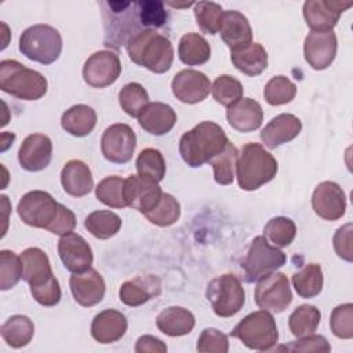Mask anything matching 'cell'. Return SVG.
Wrapping results in <instances>:
<instances>
[{
	"mask_svg": "<svg viewBox=\"0 0 353 353\" xmlns=\"http://www.w3.org/2000/svg\"><path fill=\"white\" fill-rule=\"evenodd\" d=\"M226 119L230 127L236 131L251 132L261 127L263 110L255 99L241 98L228 108Z\"/></svg>",
	"mask_w": 353,
	"mask_h": 353,
	"instance_id": "d4e9b609",
	"label": "cell"
},
{
	"mask_svg": "<svg viewBox=\"0 0 353 353\" xmlns=\"http://www.w3.org/2000/svg\"><path fill=\"white\" fill-rule=\"evenodd\" d=\"M178 57L188 66H199L210 59L211 47L201 34L190 32L181 37Z\"/></svg>",
	"mask_w": 353,
	"mask_h": 353,
	"instance_id": "d6a6232c",
	"label": "cell"
},
{
	"mask_svg": "<svg viewBox=\"0 0 353 353\" xmlns=\"http://www.w3.org/2000/svg\"><path fill=\"white\" fill-rule=\"evenodd\" d=\"M22 277L21 258L11 250L0 251V290L12 288Z\"/></svg>",
	"mask_w": 353,
	"mask_h": 353,
	"instance_id": "c3c4849f",
	"label": "cell"
},
{
	"mask_svg": "<svg viewBox=\"0 0 353 353\" xmlns=\"http://www.w3.org/2000/svg\"><path fill=\"white\" fill-rule=\"evenodd\" d=\"M47 79L15 59L0 62L1 91L23 101H37L47 92Z\"/></svg>",
	"mask_w": 353,
	"mask_h": 353,
	"instance_id": "277c9868",
	"label": "cell"
},
{
	"mask_svg": "<svg viewBox=\"0 0 353 353\" xmlns=\"http://www.w3.org/2000/svg\"><path fill=\"white\" fill-rule=\"evenodd\" d=\"M292 285L301 298H314L323 290V269L317 263H307L292 274Z\"/></svg>",
	"mask_w": 353,
	"mask_h": 353,
	"instance_id": "d590c367",
	"label": "cell"
},
{
	"mask_svg": "<svg viewBox=\"0 0 353 353\" xmlns=\"http://www.w3.org/2000/svg\"><path fill=\"white\" fill-rule=\"evenodd\" d=\"M222 14H223V10L218 3H214V1L194 3L196 22L203 33L216 34L219 30Z\"/></svg>",
	"mask_w": 353,
	"mask_h": 353,
	"instance_id": "7dc6e473",
	"label": "cell"
},
{
	"mask_svg": "<svg viewBox=\"0 0 353 353\" xmlns=\"http://www.w3.org/2000/svg\"><path fill=\"white\" fill-rule=\"evenodd\" d=\"M302 130V121L291 114L281 113L273 117L265 128L261 131V139L269 149H276L280 145H284L299 135Z\"/></svg>",
	"mask_w": 353,
	"mask_h": 353,
	"instance_id": "603a6c76",
	"label": "cell"
},
{
	"mask_svg": "<svg viewBox=\"0 0 353 353\" xmlns=\"http://www.w3.org/2000/svg\"><path fill=\"white\" fill-rule=\"evenodd\" d=\"M218 33L230 51L244 48L252 43V29L247 17L236 10L223 11Z\"/></svg>",
	"mask_w": 353,
	"mask_h": 353,
	"instance_id": "7402d4cb",
	"label": "cell"
},
{
	"mask_svg": "<svg viewBox=\"0 0 353 353\" xmlns=\"http://www.w3.org/2000/svg\"><path fill=\"white\" fill-rule=\"evenodd\" d=\"M18 48L30 61L51 65L62 52V37L55 28L37 23L22 32Z\"/></svg>",
	"mask_w": 353,
	"mask_h": 353,
	"instance_id": "8992f818",
	"label": "cell"
},
{
	"mask_svg": "<svg viewBox=\"0 0 353 353\" xmlns=\"http://www.w3.org/2000/svg\"><path fill=\"white\" fill-rule=\"evenodd\" d=\"M330 327L332 334L341 339L353 338V305H338L330 316Z\"/></svg>",
	"mask_w": 353,
	"mask_h": 353,
	"instance_id": "681fc988",
	"label": "cell"
},
{
	"mask_svg": "<svg viewBox=\"0 0 353 353\" xmlns=\"http://www.w3.org/2000/svg\"><path fill=\"white\" fill-rule=\"evenodd\" d=\"M321 313L313 305H301L288 317V327L294 336L302 338L314 334L320 324Z\"/></svg>",
	"mask_w": 353,
	"mask_h": 353,
	"instance_id": "8d00e7d4",
	"label": "cell"
},
{
	"mask_svg": "<svg viewBox=\"0 0 353 353\" xmlns=\"http://www.w3.org/2000/svg\"><path fill=\"white\" fill-rule=\"evenodd\" d=\"M228 142L221 125L214 121H201L181 137L179 154L189 167H201L219 154Z\"/></svg>",
	"mask_w": 353,
	"mask_h": 353,
	"instance_id": "6da1fadb",
	"label": "cell"
},
{
	"mask_svg": "<svg viewBox=\"0 0 353 353\" xmlns=\"http://www.w3.org/2000/svg\"><path fill=\"white\" fill-rule=\"evenodd\" d=\"M296 234V226L292 219L276 216L268 221L263 228V237L274 247L283 248L292 243Z\"/></svg>",
	"mask_w": 353,
	"mask_h": 353,
	"instance_id": "f35d334b",
	"label": "cell"
},
{
	"mask_svg": "<svg viewBox=\"0 0 353 353\" xmlns=\"http://www.w3.org/2000/svg\"><path fill=\"white\" fill-rule=\"evenodd\" d=\"M135 167L138 171V175L150 178L156 182L163 181L165 175V160L160 150L154 148H146L139 152Z\"/></svg>",
	"mask_w": 353,
	"mask_h": 353,
	"instance_id": "b9f144b4",
	"label": "cell"
},
{
	"mask_svg": "<svg viewBox=\"0 0 353 353\" xmlns=\"http://www.w3.org/2000/svg\"><path fill=\"white\" fill-rule=\"evenodd\" d=\"M352 232L353 225L349 222L343 226H341L332 239L334 250L339 258H342L346 262L353 261V247H352Z\"/></svg>",
	"mask_w": 353,
	"mask_h": 353,
	"instance_id": "db71d44e",
	"label": "cell"
},
{
	"mask_svg": "<svg viewBox=\"0 0 353 353\" xmlns=\"http://www.w3.org/2000/svg\"><path fill=\"white\" fill-rule=\"evenodd\" d=\"M174 97L188 105H194L204 101L210 91L211 83L208 77L194 69H183L178 72L171 83Z\"/></svg>",
	"mask_w": 353,
	"mask_h": 353,
	"instance_id": "ac0fdd59",
	"label": "cell"
},
{
	"mask_svg": "<svg viewBox=\"0 0 353 353\" xmlns=\"http://www.w3.org/2000/svg\"><path fill=\"white\" fill-rule=\"evenodd\" d=\"M338 41L335 33L331 32H310L305 37L303 55L310 68L316 70L327 69L336 57Z\"/></svg>",
	"mask_w": 353,
	"mask_h": 353,
	"instance_id": "d6986e66",
	"label": "cell"
},
{
	"mask_svg": "<svg viewBox=\"0 0 353 353\" xmlns=\"http://www.w3.org/2000/svg\"><path fill=\"white\" fill-rule=\"evenodd\" d=\"M287 261L285 254L272 245L263 236H256L247 251V255L241 263L244 272V281L254 283L266 274L276 272Z\"/></svg>",
	"mask_w": 353,
	"mask_h": 353,
	"instance_id": "ba28073f",
	"label": "cell"
},
{
	"mask_svg": "<svg viewBox=\"0 0 353 353\" xmlns=\"http://www.w3.org/2000/svg\"><path fill=\"white\" fill-rule=\"evenodd\" d=\"M121 109L131 117H139L143 109L150 103L148 91L139 83H128L119 92Z\"/></svg>",
	"mask_w": 353,
	"mask_h": 353,
	"instance_id": "60d3db41",
	"label": "cell"
},
{
	"mask_svg": "<svg viewBox=\"0 0 353 353\" xmlns=\"http://www.w3.org/2000/svg\"><path fill=\"white\" fill-rule=\"evenodd\" d=\"M74 228H76V216H74L73 211L69 210L68 207H65L63 204H59L58 215H57L55 221L51 223V226L48 228V230L54 234L63 236V234L73 232Z\"/></svg>",
	"mask_w": 353,
	"mask_h": 353,
	"instance_id": "11a10c76",
	"label": "cell"
},
{
	"mask_svg": "<svg viewBox=\"0 0 353 353\" xmlns=\"http://www.w3.org/2000/svg\"><path fill=\"white\" fill-rule=\"evenodd\" d=\"M295 95H296V85L285 76L272 77L263 88L265 101L272 106L290 103L295 98Z\"/></svg>",
	"mask_w": 353,
	"mask_h": 353,
	"instance_id": "ee69618b",
	"label": "cell"
},
{
	"mask_svg": "<svg viewBox=\"0 0 353 353\" xmlns=\"http://www.w3.org/2000/svg\"><path fill=\"white\" fill-rule=\"evenodd\" d=\"M194 324L193 313L181 306L165 307L156 317L157 328L168 336H183L194 328Z\"/></svg>",
	"mask_w": 353,
	"mask_h": 353,
	"instance_id": "f546056e",
	"label": "cell"
},
{
	"mask_svg": "<svg viewBox=\"0 0 353 353\" xmlns=\"http://www.w3.org/2000/svg\"><path fill=\"white\" fill-rule=\"evenodd\" d=\"M211 91L214 99L218 103L229 108L230 105L243 98L244 88L236 77L230 74H221L215 79L214 84L211 85Z\"/></svg>",
	"mask_w": 353,
	"mask_h": 353,
	"instance_id": "f6af8a7d",
	"label": "cell"
},
{
	"mask_svg": "<svg viewBox=\"0 0 353 353\" xmlns=\"http://www.w3.org/2000/svg\"><path fill=\"white\" fill-rule=\"evenodd\" d=\"M161 281L153 274L137 276L121 284L119 290L120 301L127 306H141L152 298L160 295Z\"/></svg>",
	"mask_w": 353,
	"mask_h": 353,
	"instance_id": "cb8c5ba5",
	"label": "cell"
},
{
	"mask_svg": "<svg viewBox=\"0 0 353 353\" xmlns=\"http://www.w3.org/2000/svg\"><path fill=\"white\" fill-rule=\"evenodd\" d=\"M145 216L156 226H171L181 216V204L170 193H163L159 204L152 211L145 214Z\"/></svg>",
	"mask_w": 353,
	"mask_h": 353,
	"instance_id": "7bdbcfd3",
	"label": "cell"
},
{
	"mask_svg": "<svg viewBox=\"0 0 353 353\" xmlns=\"http://www.w3.org/2000/svg\"><path fill=\"white\" fill-rule=\"evenodd\" d=\"M196 349L200 353H228V336L216 328H205L197 339Z\"/></svg>",
	"mask_w": 353,
	"mask_h": 353,
	"instance_id": "f907efd6",
	"label": "cell"
},
{
	"mask_svg": "<svg viewBox=\"0 0 353 353\" xmlns=\"http://www.w3.org/2000/svg\"><path fill=\"white\" fill-rule=\"evenodd\" d=\"M139 21L143 29H159L167 23L168 14L164 3L160 0H139L137 1Z\"/></svg>",
	"mask_w": 353,
	"mask_h": 353,
	"instance_id": "bcb514c9",
	"label": "cell"
},
{
	"mask_svg": "<svg viewBox=\"0 0 353 353\" xmlns=\"http://www.w3.org/2000/svg\"><path fill=\"white\" fill-rule=\"evenodd\" d=\"M130 59L153 73H165L174 61V47L168 37L154 29L135 33L125 43Z\"/></svg>",
	"mask_w": 353,
	"mask_h": 353,
	"instance_id": "7a4b0ae2",
	"label": "cell"
},
{
	"mask_svg": "<svg viewBox=\"0 0 353 353\" xmlns=\"http://www.w3.org/2000/svg\"><path fill=\"white\" fill-rule=\"evenodd\" d=\"M135 352L137 353H165L167 345L161 339L153 335H142L138 338L135 343Z\"/></svg>",
	"mask_w": 353,
	"mask_h": 353,
	"instance_id": "9f6ffc18",
	"label": "cell"
},
{
	"mask_svg": "<svg viewBox=\"0 0 353 353\" xmlns=\"http://www.w3.org/2000/svg\"><path fill=\"white\" fill-rule=\"evenodd\" d=\"M232 63L247 76H258L268 68V52L261 43H251L244 48L230 51Z\"/></svg>",
	"mask_w": 353,
	"mask_h": 353,
	"instance_id": "4dcf8cb0",
	"label": "cell"
},
{
	"mask_svg": "<svg viewBox=\"0 0 353 353\" xmlns=\"http://www.w3.org/2000/svg\"><path fill=\"white\" fill-rule=\"evenodd\" d=\"M85 229L97 239L106 240L117 234L121 228V218L108 210H98L88 214L84 221Z\"/></svg>",
	"mask_w": 353,
	"mask_h": 353,
	"instance_id": "e575fe53",
	"label": "cell"
},
{
	"mask_svg": "<svg viewBox=\"0 0 353 353\" xmlns=\"http://www.w3.org/2000/svg\"><path fill=\"white\" fill-rule=\"evenodd\" d=\"M352 1L307 0L303 3V18L312 32H331Z\"/></svg>",
	"mask_w": 353,
	"mask_h": 353,
	"instance_id": "9a60e30c",
	"label": "cell"
},
{
	"mask_svg": "<svg viewBox=\"0 0 353 353\" xmlns=\"http://www.w3.org/2000/svg\"><path fill=\"white\" fill-rule=\"evenodd\" d=\"M205 296L214 313L219 317L237 314L245 302V292L241 281L230 273L212 279L205 290Z\"/></svg>",
	"mask_w": 353,
	"mask_h": 353,
	"instance_id": "9c48e42d",
	"label": "cell"
},
{
	"mask_svg": "<svg viewBox=\"0 0 353 353\" xmlns=\"http://www.w3.org/2000/svg\"><path fill=\"white\" fill-rule=\"evenodd\" d=\"M59 210V203L44 190H30L25 193L18 205L17 211L23 223L47 229L55 221Z\"/></svg>",
	"mask_w": 353,
	"mask_h": 353,
	"instance_id": "30bf717a",
	"label": "cell"
},
{
	"mask_svg": "<svg viewBox=\"0 0 353 353\" xmlns=\"http://www.w3.org/2000/svg\"><path fill=\"white\" fill-rule=\"evenodd\" d=\"M0 332L8 346L19 349L32 341L34 334V324L28 316L14 314L6 320L0 328Z\"/></svg>",
	"mask_w": 353,
	"mask_h": 353,
	"instance_id": "836d02e7",
	"label": "cell"
},
{
	"mask_svg": "<svg viewBox=\"0 0 353 353\" xmlns=\"http://www.w3.org/2000/svg\"><path fill=\"white\" fill-rule=\"evenodd\" d=\"M230 335L240 339L244 346L252 350H270L279 341L276 320L266 310H256L247 314L230 331Z\"/></svg>",
	"mask_w": 353,
	"mask_h": 353,
	"instance_id": "52a82bcc",
	"label": "cell"
},
{
	"mask_svg": "<svg viewBox=\"0 0 353 353\" xmlns=\"http://www.w3.org/2000/svg\"><path fill=\"white\" fill-rule=\"evenodd\" d=\"M61 183L63 190L73 197H83L94 188V179L90 167L81 160H69L61 171Z\"/></svg>",
	"mask_w": 353,
	"mask_h": 353,
	"instance_id": "83f0119b",
	"label": "cell"
},
{
	"mask_svg": "<svg viewBox=\"0 0 353 353\" xmlns=\"http://www.w3.org/2000/svg\"><path fill=\"white\" fill-rule=\"evenodd\" d=\"M137 145L134 130L128 124L116 123L108 127L101 138L103 157L114 164H125L132 159Z\"/></svg>",
	"mask_w": 353,
	"mask_h": 353,
	"instance_id": "7c38bea8",
	"label": "cell"
},
{
	"mask_svg": "<svg viewBox=\"0 0 353 353\" xmlns=\"http://www.w3.org/2000/svg\"><path fill=\"white\" fill-rule=\"evenodd\" d=\"M290 352H320L328 353L331 352V345L323 335L310 334L299 338L298 341H292L288 346H285Z\"/></svg>",
	"mask_w": 353,
	"mask_h": 353,
	"instance_id": "f5cc1de1",
	"label": "cell"
},
{
	"mask_svg": "<svg viewBox=\"0 0 353 353\" xmlns=\"http://www.w3.org/2000/svg\"><path fill=\"white\" fill-rule=\"evenodd\" d=\"M277 170V160L262 145L248 142L241 148L236 165V176L243 190H256L270 182L276 176Z\"/></svg>",
	"mask_w": 353,
	"mask_h": 353,
	"instance_id": "3957f363",
	"label": "cell"
},
{
	"mask_svg": "<svg viewBox=\"0 0 353 353\" xmlns=\"http://www.w3.org/2000/svg\"><path fill=\"white\" fill-rule=\"evenodd\" d=\"M237 159V148L232 142H228L225 149L210 160V164L214 168V179L218 185H230L234 181Z\"/></svg>",
	"mask_w": 353,
	"mask_h": 353,
	"instance_id": "74e56055",
	"label": "cell"
},
{
	"mask_svg": "<svg viewBox=\"0 0 353 353\" xmlns=\"http://www.w3.org/2000/svg\"><path fill=\"white\" fill-rule=\"evenodd\" d=\"M124 178L117 175H110L99 181L95 188L97 199L112 208H124L127 203L124 200Z\"/></svg>",
	"mask_w": 353,
	"mask_h": 353,
	"instance_id": "ab89813d",
	"label": "cell"
},
{
	"mask_svg": "<svg viewBox=\"0 0 353 353\" xmlns=\"http://www.w3.org/2000/svg\"><path fill=\"white\" fill-rule=\"evenodd\" d=\"M312 207L317 216L325 221H336L346 212V196L343 189L332 182L324 181L314 188Z\"/></svg>",
	"mask_w": 353,
	"mask_h": 353,
	"instance_id": "2e32d148",
	"label": "cell"
},
{
	"mask_svg": "<svg viewBox=\"0 0 353 353\" xmlns=\"http://www.w3.org/2000/svg\"><path fill=\"white\" fill-rule=\"evenodd\" d=\"M30 294L33 295L34 301L40 303L41 306H55L61 301V287L55 276L50 279L47 283L37 285V287H30Z\"/></svg>",
	"mask_w": 353,
	"mask_h": 353,
	"instance_id": "816d5d0a",
	"label": "cell"
},
{
	"mask_svg": "<svg viewBox=\"0 0 353 353\" xmlns=\"http://www.w3.org/2000/svg\"><path fill=\"white\" fill-rule=\"evenodd\" d=\"M51 157L52 142L44 134L28 135L18 150L19 165L29 172H37L44 170L50 164Z\"/></svg>",
	"mask_w": 353,
	"mask_h": 353,
	"instance_id": "44dd1931",
	"label": "cell"
},
{
	"mask_svg": "<svg viewBox=\"0 0 353 353\" xmlns=\"http://www.w3.org/2000/svg\"><path fill=\"white\" fill-rule=\"evenodd\" d=\"M254 298L259 309L270 313H281L292 301V292L287 276L281 272H272L259 279Z\"/></svg>",
	"mask_w": 353,
	"mask_h": 353,
	"instance_id": "8fae6325",
	"label": "cell"
},
{
	"mask_svg": "<svg viewBox=\"0 0 353 353\" xmlns=\"http://www.w3.org/2000/svg\"><path fill=\"white\" fill-rule=\"evenodd\" d=\"M127 325V319L121 312L105 309L94 317L91 335L99 343H113L124 336Z\"/></svg>",
	"mask_w": 353,
	"mask_h": 353,
	"instance_id": "484cf974",
	"label": "cell"
},
{
	"mask_svg": "<svg viewBox=\"0 0 353 353\" xmlns=\"http://www.w3.org/2000/svg\"><path fill=\"white\" fill-rule=\"evenodd\" d=\"M105 19V46L120 48L130 37L145 30L141 25L137 1H105L102 3Z\"/></svg>",
	"mask_w": 353,
	"mask_h": 353,
	"instance_id": "5b68a950",
	"label": "cell"
},
{
	"mask_svg": "<svg viewBox=\"0 0 353 353\" xmlns=\"http://www.w3.org/2000/svg\"><path fill=\"white\" fill-rule=\"evenodd\" d=\"M120 73L121 63L119 57L108 50L94 52L83 66V79L94 88H103L113 84Z\"/></svg>",
	"mask_w": 353,
	"mask_h": 353,
	"instance_id": "4fadbf2b",
	"label": "cell"
},
{
	"mask_svg": "<svg viewBox=\"0 0 353 353\" xmlns=\"http://www.w3.org/2000/svg\"><path fill=\"white\" fill-rule=\"evenodd\" d=\"M161 194L163 192L159 182L150 178L130 175L124 181V200L127 207H131L143 215L159 204Z\"/></svg>",
	"mask_w": 353,
	"mask_h": 353,
	"instance_id": "5bb4252c",
	"label": "cell"
},
{
	"mask_svg": "<svg viewBox=\"0 0 353 353\" xmlns=\"http://www.w3.org/2000/svg\"><path fill=\"white\" fill-rule=\"evenodd\" d=\"M138 123L149 134L164 135L174 128L176 113L167 103L150 102L139 114Z\"/></svg>",
	"mask_w": 353,
	"mask_h": 353,
	"instance_id": "f1b7e54d",
	"label": "cell"
},
{
	"mask_svg": "<svg viewBox=\"0 0 353 353\" xmlns=\"http://www.w3.org/2000/svg\"><path fill=\"white\" fill-rule=\"evenodd\" d=\"M69 285L74 301L84 307H91L99 303L106 291L103 277L92 268L83 273H73L69 279Z\"/></svg>",
	"mask_w": 353,
	"mask_h": 353,
	"instance_id": "ffe728a7",
	"label": "cell"
},
{
	"mask_svg": "<svg viewBox=\"0 0 353 353\" xmlns=\"http://www.w3.org/2000/svg\"><path fill=\"white\" fill-rule=\"evenodd\" d=\"M22 263V279L29 287H37L54 277L47 254L39 247H29L19 255Z\"/></svg>",
	"mask_w": 353,
	"mask_h": 353,
	"instance_id": "4316f807",
	"label": "cell"
},
{
	"mask_svg": "<svg viewBox=\"0 0 353 353\" xmlns=\"http://www.w3.org/2000/svg\"><path fill=\"white\" fill-rule=\"evenodd\" d=\"M58 255L63 266L72 273H83L92 265L94 255L90 244L77 233L61 236L58 241Z\"/></svg>",
	"mask_w": 353,
	"mask_h": 353,
	"instance_id": "e0dca14e",
	"label": "cell"
},
{
	"mask_svg": "<svg viewBox=\"0 0 353 353\" xmlns=\"http://www.w3.org/2000/svg\"><path fill=\"white\" fill-rule=\"evenodd\" d=\"M97 124V113L88 105H74L63 112L61 117L62 128L73 137L88 135Z\"/></svg>",
	"mask_w": 353,
	"mask_h": 353,
	"instance_id": "1f68e13d",
	"label": "cell"
}]
</instances>
